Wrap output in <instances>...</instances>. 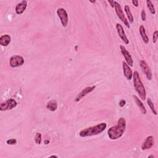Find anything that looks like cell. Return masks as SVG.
<instances>
[{
  "label": "cell",
  "mask_w": 158,
  "mask_h": 158,
  "mask_svg": "<svg viewBox=\"0 0 158 158\" xmlns=\"http://www.w3.org/2000/svg\"><path fill=\"white\" fill-rule=\"evenodd\" d=\"M126 129V121L124 118H120L116 125L111 127L108 131L109 138L112 140L120 139L123 135Z\"/></svg>",
  "instance_id": "cell-1"
},
{
  "label": "cell",
  "mask_w": 158,
  "mask_h": 158,
  "mask_svg": "<svg viewBox=\"0 0 158 158\" xmlns=\"http://www.w3.org/2000/svg\"><path fill=\"white\" fill-rule=\"evenodd\" d=\"M107 127V124L104 122L99 124L95 126L88 127L85 129H84L80 132V136L81 137H87L93 135H96L101 134L104 132Z\"/></svg>",
  "instance_id": "cell-2"
},
{
  "label": "cell",
  "mask_w": 158,
  "mask_h": 158,
  "mask_svg": "<svg viewBox=\"0 0 158 158\" xmlns=\"http://www.w3.org/2000/svg\"><path fill=\"white\" fill-rule=\"evenodd\" d=\"M133 77H134V85L136 91L139 93L141 100H145L146 96V90L143 84L140 79L139 74L137 71H135L134 72Z\"/></svg>",
  "instance_id": "cell-3"
},
{
  "label": "cell",
  "mask_w": 158,
  "mask_h": 158,
  "mask_svg": "<svg viewBox=\"0 0 158 158\" xmlns=\"http://www.w3.org/2000/svg\"><path fill=\"white\" fill-rule=\"evenodd\" d=\"M114 8H115L116 13L117 15H118L119 18L120 19V20L125 25V26L127 28L129 29L130 24L129 23L128 20H127V18L125 17V15L124 14V12H123V10H122L120 5L117 1H114Z\"/></svg>",
  "instance_id": "cell-4"
},
{
  "label": "cell",
  "mask_w": 158,
  "mask_h": 158,
  "mask_svg": "<svg viewBox=\"0 0 158 158\" xmlns=\"http://www.w3.org/2000/svg\"><path fill=\"white\" fill-rule=\"evenodd\" d=\"M57 14L59 17L61 24L64 27H66L68 26V22H69V17L67 11L64 8H58L57 9Z\"/></svg>",
  "instance_id": "cell-5"
},
{
  "label": "cell",
  "mask_w": 158,
  "mask_h": 158,
  "mask_svg": "<svg viewBox=\"0 0 158 158\" xmlns=\"http://www.w3.org/2000/svg\"><path fill=\"white\" fill-rule=\"evenodd\" d=\"M17 105V101L14 99H9L0 104V111H5L11 110Z\"/></svg>",
  "instance_id": "cell-6"
},
{
  "label": "cell",
  "mask_w": 158,
  "mask_h": 158,
  "mask_svg": "<svg viewBox=\"0 0 158 158\" xmlns=\"http://www.w3.org/2000/svg\"><path fill=\"white\" fill-rule=\"evenodd\" d=\"M24 63V59L21 56L14 55L10 58L9 64L10 66L13 68H17L19 66H21Z\"/></svg>",
  "instance_id": "cell-7"
},
{
  "label": "cell",
  "mask_w": 158,
  "mask_h": 158,
  "mask_svg": "<svg viewBox=\"0 0 158 158\" xmlns=\"http://www.w3.org/2000/svg\"><path fill=\"white\" fill-rule=\"evenodd\" d=\"M140 65L142 69V71L145 74L147 79L148 80H151L152 77V74L150 68L147 64V63L143 60H141L140 61Z\"/></svg>",
  "instance_id": "cell-8"
},
{
  "label": "cell",
  "mask_w": 158,
  "mask_h": 158,
  "mask_svg": "<svg viewBox=\"0 0 158 158\" xmlns=\"http://www.w3.org/2000/svg\"><path fill=\"white\" fill-rule=\"evenodd\" d=\"M120 48L122 54H123L124 57L126 61V63L128 64L130 67H132L134 64V61L132 59V58L131 56V55L130 54L129 52L126 49L125 47H124L123 45H120Z\"/></svg>",
  "instance_id": "cell-9"
},
{
  "label": "cell",
  "mask_w": 158,
  "mask_h": 158,
  "mask_svg": "<svg viewBox=\"0 0 158 158\" xmlns=\"http://www.w3.org/2000/svg\"><path fill=\"white\" fill-rule=\"evenodd\" d=\"M96 86H88L85 88H84L81 92L77 95V97L75 99V102H79L81 99H82L84 96L87 95L90 93L92 92V91L95 89Z\"/></svg>",
  "instance_id": "cell-10"
},
{
  "label": "cell",
  "mask_w": 158,
  "mask_h": 158,
  "mask_svg": "<svg viewBox=\"0 0 158 158\" xmlns=\"http://www.w3.org/2000/svg\"><path fill=\"white\" fill-rule=\"evenodd\" d=\"M155 143V139L152 136H148L143 142V143L141 145V150H146L151 149Z\"/></svg>",
  "instance_id": "cell-11"
},
{
  "label": "cell",
  "mask_w": 158,
  "mask_h": 158,
  "mask_svg": "<svg viewBox=\"0 0 158 158\" xmlns=\"http://www.w3.org/2000/svg\"><path fill=\"white\" fill-rule=\"evenodd\" d=\"M116 29H117V31H118V33L119 35L120 38L124 41V42L125 44L128 45L129 43V40L128 38H127V37L126 36L123 27H122L120 24L118 23L116 24Z\"/></svg>",
  "instance_id": "cell-12"
},
{
  "label": "cell",
  "mask_w": 158,
  "mask_h": 158,
  "mask_svg": "<svg viewBox=\"0 0 158 158\" xmlns=\"http://www.w3.org/2000/svg\"><path fill=\"white\" fill-rule=\"evenodd\" d=\"M122 68H123V72L125 77L128 80H130L133 78V72L130 66L125 62L122 63Z\"/></svg>",
  "instance_id": "cell-13"
},
{
  "label": "cell",
  "mask_w": 158,
  "mask_h": 158,
  "mask_svg": "<svg viewBox=\"0 0 158 158\" xmlns=\"http://www.w3.org/2000/svg\"><path fill=\"white\" fill-rule=\"evenodd\" d=\"M27 6V2L26 1H22L20 3H18L16 7V13L17 14L20 15L22 14L26 9Z\"/></svg>",
  "instance_id": "cell-14"
},
{
  "label": "cell",
  "mask_w": 158,
  "mask_h": 158,
  "mask_svg": "<svg viewBox=\"0 0 158 158\" xmlns=\"http://www.w3.org/2000/svg\"><path fill=\"white\" fill-rule=\"evenodd\" d=\"M11 38L9 35H4L0 37V45L3 47H7L11 43Z\"/></svg>",
  "instance_id": "cell-15"
},
{
  "label": "cell",
  "mask_w": 158,
  "mask_h": 158,
  "mask_svg": "<svg viewBox=\"0 0 158 158\" xmlns=\"http://www.w3.org/2000/svg\"><path fill=\"white\" fill-rule=\"evenodd\" d=\"M139 31H140V34L141 35V37L143 41V42L145 44H148L149 42V38L147 36V35L146 33V30L144 27L143 25H141L139 29Z\"/></svg>",
  "instance_id": "cell-16"
},
{
  "label": "cell",
  "mask_w": 158,
  "mask_h": 158,
  "mask_svg": "<svg viewBox=\"0 0 158 158\" xmlns=\"http://www.w3.org/2000/svg\"><path fill=\"white\" fill-rule=\"evenodd\" d=\"M134 100L135 101L136 105L138 106L139 108H140L141 113L143 114H145L146 113V108H145L144 104H143V103L141 102V101L140 99H139V98L135 95H134Z\"/></svg>",
  "instance_id": "cell-17"
},
{
  "label": "cell",
  "mask_w": 158,
  "mask_h": 158,
  "mask_svg": "<svg viewBox=\"0 0 158 158\" xmlns=\"http://www.w3.org/2000/svg\"><path fill=\"white\" fill-rule=\"evenodd\" d=\"M47 108L51 111H56L58 109V103L56 100H52L49 101L47 105Z\"/></svg>",
  "instance_id": "cell-18"
},
{
  "label": "cell",
  "mask_w": 158,
  "mask_h": 158,
  "mask_svg": "<svg viewBox=\"0 0 158 158\" xmlns=\"http://www.w3.org/2000/svg\"><path fill=\"white\" fill-rule=\"evenodd\" d=\"M124 10H125V13L127 16V17H128V19H129V21L131 24H132L134 22V17H133V16H132L129 6L126 5V6H125V7H124Z\"/></svg>",
  "instance_id": "cell-19"
},
{
  "label": "cell",
  "mask_w": 158,
  "mask_h": 158,
  "mask_svg": "<svg viewBox=\"0 0 158 158\" xmlns=\"http://www.w3.org/2000/svg\"><path fill=\"white\" fill-rule=\"evenodd\" d=\"M146 4H147V7L148 8L150 13L152 14H153V15L155 14L156 11H155V7H154V5L152 4V2L150 1V0H147V1H146Z\"/></svg>",
  "instance_id": "cell-20"
},
{
  "label": "cell",
  "mask_w": 158,
  "mask_h": 158,
  "mask_svg": "<svg viewBox=\"0 0 158 158\" xmlns=\"http://www.w3.org/2000/svg\"><path fill=\"white\" fill-rule=\"evenodd\" d=\"M147 103H148V106H150V109H151V110L152 111V113H153L155 115H157V112L155 110L154 104H153V103H152V101H151V100L150 98H148L147 99Z\"/></svg>",
  "instance_id": "cell-21"
},
{
  "label": "cell",
  "mask_w": 158,
  "mask_h": 158,
  "mask_svg": "<svg viewBox=\"0 0 158 158\" xmlns=\"http://www.w3.org/2000/svg\"><path fill=\"white\" fill-rule=\"evenodd\" d=\"M42 134L40 133H37L36 135H35V141L37 145L41 144V142H42Z\"/></svg>",
  "instance_id": "cell-22"
},
{
  "label": "cell",
  "mask_w": 158,
  "mask_h": 158,
  "mask_svg": "<svg viewBox=\"0 0 158 158\" xmlns=\"http://www.w3.org/2000/svg\"><path fill=\"white\" fill-rule=\"evenodd\" d=\"M17 143V140L16 139H10V140H8L7 141H6V143L9 145H16Z\"/></svg>",
  "instance_id": "cell-23"
},
{
  "label": "cell",
  "mask_w": 158,
  "mask_h": 158,
  "mask_svg": "<svg viewBox=\"0 0 158 158\" xmlns=\"http://www.w3.org/2000/svg\"><path fill=\"white\" fill-rule=\"evenodd\" d=\"M157 37H158V31L156 30L153 33V35H152V42H153L154 43H156L157 42Z\"/></svg>",
  "instance_id": "cell-24"
},
{
  "label": "cell",
  "mask_w": 158,
  "mask_h": 158,
  "mask_svg": "<svg viewBox=\"0 0 158 158\" xmlns=\"http://www.w3.org/2000/svg\"><path fill=\"white\" fill-rule=\"evenodd\" d=\"M141 16V19H142L143 21H145L146 20V13H145V11L144 9L142 10Z\"/></svg>",
  "instance_id": "cell-25"
},
{
  "label": "cell",
  "mask_w": 158,
  "mask_h": 158,
  "mask_svg": "<svg viewBox=\"0 0 158 158\" xmlns=\"http://www.w3.org/2000/svg\"><path fill=\"white\" fill-rule=\"evenodd\" d=\"M125 104H126V101H125V100H122L120 101L119 104L120 107H121V108H122V107H124V106H125Z\"/></svg>",
  "instance_id": "cell-26"
},
{
  "label": "cell",
  "mask_w": 158,
  "mask_h": 158,
  "mask_svg": "<svg viewBox=\"0 0 158 158\" xmlns=\"http://www.w3.org/2000/svg\"><path fill=\"white\" fill-rule=\"evenodd\" d=\"M132 2L135 7H138L139 6V1H136V0H133V1H132Z\"/></svg>",
  "instance_id": "cell-27"
},
{
  "label": "cell",
  "mask_w": 158,
  "mask_h": 158,
  "mask_svg": "<svg viewBox=\"0 0 158 158\" xmlns=\"http://www.w3.org/2000/svg\"><path fill=\"white\" fill-rule=\"evenodd\" d=\"M108 2H109V3L111 4L112 8L114 7V1H108Z\"/></svg>",
  "instance_id": "cell-28"
},
{
  "label": "cell",
  "mask_w": 158,
  "mask_h": 158,
  "mask_svg": "<svg viewBox=\"0 0 158 158\" xmlns=\"http://www.w3.org/2000/svg\"><path fill=\"white\" fill-rule=\"evenodd\" d=\"M51 157H58V156H52Z\"/></svg>",
  "instance_id": "cell-29"
},
{
  "label": "cell",
  "mask_w": 158,
  "mask_h": 158,
  "mask_svg": "<svg viewBox=\"0 0 158 158\" xmlns=\"http://www.w3.org/2000/svg\"><path fill=\"white\" fill-rule=\"evenodd\" d=\"M148 157H149V158H150V157H154V156H152V155H151V156H148Z\"/></svg>",
  "instance_id": "cell-30"
},
{
  "label": "cell",
  "mask_w": 158,
  "mask_h": 158,
  "mask_svg": "<svg viewBox=\"0 0 158 158\" xmlns=\"http://www.w3.org/2000/svg\"><path fill=\"white\" fill-rule=\"evenodd\" d=\"M90 2H91V3H95L96 1H90Z\"/></svg>",
  "instance_id": "cell-31"
}]
</instances>
